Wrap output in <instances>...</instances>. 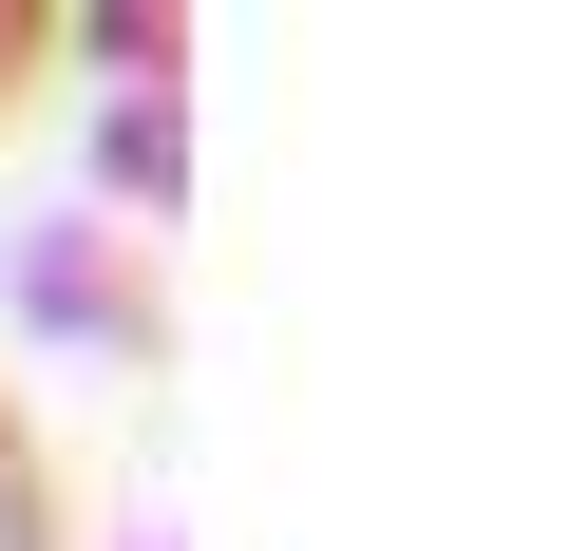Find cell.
<instances>
[{
    "instance_id": "cell-2",
    "label": "cell",
    "mask_w": 570,
    "mask_h": 551,
    "mask_svg": "<svg viewBox=\"0 0 570 551\" xmlns=\"http://www.w3.org/2000/svg\"><path fill=\"white\" fill-rule=\"evenodd\" d=\"M39 58H58V20H20V0H0V96H20Z\"/></svg>"
},
{
    "instance_id": "cell-1",
    "label": "cell",
    "mask_w": 570,
    "mask_h": 551,
    "mask_svg": "<svg viewBox=\"0 0 570 551\" xmlns=\"http://www.w3.org/2000/svg\"><path fill=\"white\" fill-rule=\"evenodd\" d=\"M39 532H58V475H39V437H20V419H0V551H39Z\"/></svg>"
}]
</instances>
